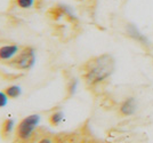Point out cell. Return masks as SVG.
I'll use <instances>...</instances> for the list:
<instances>
[{"label":"cell","mask_w":153,"mask_h":143,"mask_svg":"<svg viewBox=\"0 0 153 143\" xmlns=\"http://www.w3.org/2000/svg\"><path fill=\"white\" fill-rule=\"evenodd\" d=\"M114 70V60L111 55L104 54L94 57L85 64L83 78L89 85H96L108 78Z\"/></svg>","instance_id":"6da1fadb"},{"label":"cell","mask_w":153,"mask_h":143,"mask_svg":"<svg viewBox=\"0 0 153 143\" xmlns=\"http://www.w3.org/2000/svg\"><path fill=\"white\" fill-rule=\"evenodd\" d=\"M36 63V52L32 47H24L19 51L16 56L8 61V64L19 70H30Z\"/></svg>","instance_id":"7a4b0ae2"},{"label":"cell","mask_w":153,"mask_h":143,"mask_svg":"<svg viewBox=\"0 0 153 143\" xmlns=\"http://www.w3.org/2000/svg\"><path fill=\"white\" fill-rule=\"evenodd\" d=\"M41 117L39 115H29L22 119L16 127V136L22 141H26L32 136L33 132L40 124Z\"/></svg>","instance_id":"3957f363"},{"label":"cell","mask_w":153,"mask_h":143,"mask_svg":"<svg viewBox=\"0 0 153 143\" xmlns=\"http://www.w3.org/2000/svg\"><path fill=\"white\" fill-rule=\"evenodd\" d=\"M19 52V47L16 44L5 45L0 47V60L1 61H10Z\"/></svg>","instance_id":"277c9868"},{"label":"cell","mask_w":153,"mask_h":143,"mask_svg":"<svg viewBox=\"0 0 153 143\" xmlns=\"http://www.w3.org/2000/svg\"><path fill=\"white\" fill-rule=\"evenodd\" d=\"M137 109V102L136 100L133 98H127L120 107V112L125 116H131L133 113H135V111Z\"/></svg>","instance_id":"5b68a950"},{"label":"cell","mask_w":153,"mask_h":143,"mask_svg":"<svg viewBox=\"0 0 153 143\" xmlns=\"http://www.w3.org/2000/svg\"><path fill=\"white\" fill-rule=\"evenodd\" d=\"M14 127H15V123L13 119H6L1 125V136L5 139L8 137L13 133Z\"/></svg>","instance_id":"8992f818"},{"label":"cell","mask_w":153,"mask_h":143,"mask_svg":"<svg viewBox=\"0 0 153 143\" xmlns=\"http://www.w3.org/2000/svg\"><path fill=\"white\" fill-rule=\"evenodd\" d=\"M4 92L6 93V95L9 98H17L22 94V88L17 85H10V86L6 87Z\"/></svg>","instance_id":"52a82bcc"},{"label":"cell","mask_w":153,"mask_h":143,"mask_svg":"<svg viewBox=\"0 0 153 143\" xmlns=\"http://www.w3.org/2000/svg\"><path fill=\"white\" fill-rule=\"evenodd\" d=\"M64 119V113L62 111H55V112H53L51 116H49V124H51V126H54V127H56L58 126L59 124L63 121Z\"/></svg>","instance_id":"ba28073f"},{"label":"cell","mask_w":153,"mask_h":143,"mask_svg":"<svg viewBox=\"0 0 153 143\" xmlns=\"http://www.w3.org/2000/svg\"><path fill=\"white\" fill-rule=\"evenodd\" d=\"M15 2L22 9H30L34 6L36 0H15Z\"/></svg>","instance_id":"9c48e42d"},{"label":"cell","mask_w":153,"mask_h":143,"mask_svg":"<svg viewBox=\"0 0 153 143\" xmlns=\"http://www.w3.org/2000/svg\"><path fill=\"white\" fill-rule=\"evenodd\" d=\"M128 31L130 32V34L133 36V38H136V39H140V41H144L145 38H144V36H142L138 31H137V29H136V26L134 25H129L128 26Z\"/></svg>","instance_id":"30bf717a"},{"label":"cell","mask_w":153,"mask_h":143,"mask_svg":"<svg viewBox=\"0 0 153 143\" xmlns=\"http://www.w3.org/2000/svg\"><path fill=\"white\" fill-rule=\"evenodd\" d=\"M8 96L6 95V93L2 91L0 92V109L1 108H5L7 105V103H8Z\"/></svg>","instance_id":"8fae6325"},{"label":"cell","mask_w":153,"mask_h":143,"mask_svg":"<svg viewBox=\"0 0 153 143\" xmlns=\"http://www.w3.org/2000/svg\"><path fill=\"white\" fill-rule=\"evenodd\" d=\"M38 143H53V142H51V139H48V137H44V139H41Z\"/></svg>","instance_id":"7c38bea8"}]
</instances>
